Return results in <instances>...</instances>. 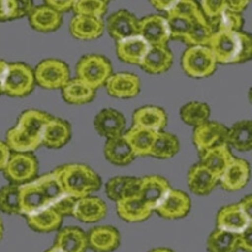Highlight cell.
<instances>
[{
	"instance_id": "680465c9",
	"label": "cell",
	"mask_w": 252,
	"mask_h": 252,
	"mask_svg": "<svg viewBox=\"0 0 252 252\" xmlns=\"http://www.w3.org/2000/svg\"><path fill=\"white\" fill-rule=\"evenodd\" d=\"M3 235H4V224H3V220H1V217H0V240L3 238Z\"/></svg>"
},
{
	"instance_id": "4316f807",
	"label": "cell",
	"mask_w": 252,
	"mask_h": 252,
	"mask_svg": "<svg viewBox=\"0 0 252 252\" xmlns=\"http://www.w3.org/2000/svg\"><path fill=\"white\" fill-rule=\"evenodd\" d=\"M29 26L39 33L56 32L62 26V14L47 5L34 6L28 15Z\"/></svg>"
},
{
	"instance_id": "cb8c5ba5",
	"label": "cell",
	"mask_w": 252,
	"mask_h": 252,
	"mask_svg": "<svg viewBox=\"0 0 252 252\" xmlns=\"http://www.w3.org/2000/svg\"><path fill=\"white\" fill-rule=\"evenodd\" d=\"M105 31V23L101 18L75 15L69 23L72 37L80 40H94L100 38Z\"/></svg>"
},
{
	"instance_id": "f35d334b",
	"label": "cell",
	"mask_w": 252,
	"mask_h": 252,
	"mask_svg": "<svg viewBox=\"0 0 252 252\" xmlns=\"http://www.w3.org/2000/svg\"><path fill=\"white\" fill-rule=\"evenodd\" d=\"M208 252H237V235L216 228L207 238Z\"/></svg>"
},
{
	"instance_id": "ac0fdd59",
	"label": "cell",
	"mask_w": 252,
	"mask_h": 252,
	"mask_svg": "<svg viewBox=\"0 0 252 252\" xmlns=\"http://www.w3.org/2000/svg\"><path fill=\"white\" fill-rule=\"evenodd\" d=\"M94 125L100 136L111 139L121 136L125 132L126 120L125 116L118 110L103 109L96 115Z\"/></svg>"
},
{
	"instance_id": "816d5d0a",
	"label": "cell",
	"mask_w": 252,
	"mask_h": 252,
	"mask_svg": "<svg viewBox=\"0 0 252 252\" xmlns=\"http://www.w3.org/2000/svg\"><path fill=\"white\" fill-rule=\"evenodd\" d=\"M149 1L157 10L168 13L177 4L178 0H149Z\"/></svg>"
},
{
	"instance_id": "484cf974",
	"label": "cell",
	"mask_w": 252,
	"mask_h": 252,
	"mask_svg": "<svg viewBox=\"0 0 252 252\" xmlns=\"http://www.w3.org/2000/svg\"><path fill=\"white\" fill-rule=\"evenodd\" d=\"M168 123L166 114L161 107L158 106H143L135 110L132 114V126L141 129L152 130L159 132L163 131Z\"/></svg>"
},
{
	"instance_id": "d590c367",
	"label": "cell",
	"mask_w": 252,
	"mask_h": 252,
	"mask_svg": "<svg viewBox=\"0 0 252 252\" xmlns=\"http://www.w3.org/2000/svg\"><path fill=\"white\" fill-rule=\"evenodd\" d=\"M96 90L90 87L89 85L73 78L62 87V97L69 105H85V103L91 102L94 98Z\"/></svg>"
},
{
	"instance_id": "94428289",
	"label": "cell",
	"mask_w": 252,
	"mask_h": 252,
	"mask_svg": "<svg viewBox=\"0 0 252 252\" xmlns=\"http://www.w3.org/2000/svg\"><path fill=\"white\" fill-rule=\"evenodd\" d=\"M102 1H105V3H110V1H112V0H102Z\"/></svg>"
},
{
	"instance_id": "9a60e30c",
	"label": "cell",
	"mask_w": 252,
	"mask_h": 252,
	"mask_svg": "<svg viewBox=\"0 0 252 252\" xmlns=\"http://www.w3.org/2000/svg\"><path fill=\"white\" fill-rule=\"evenodd\" d=\"M169 182L160 175H148L141 178L139 198L149 207L152 211H155L159 203L163 201L165 194L170 190Z\"/></svg>"
},
{
	"instance_id": "7402d4cb",
	"label": "cell",
	"mask_w": 252,
	"mask_h": 252,
	"mask_svg": "<svg viewBox=\"0 0 252 252\" xmlns=\"http://www.w3.org/2000/svg\"><path fill=\"white\" fill-rule=\"evenodd\" d=\"M149 43L141 35L136 34L116 42V55L119 60L127 64L139 66L145 53L149 49Z\"/></svg>"
},
{
	"instance_id": "d6a6232c",
	"label": "cell",
	"mask_w": 252,
	"mask_h": 252,
	"mask_svg": "<svg viewBox=\"0 0 252 252\" xmlns=\"http://www.w3.org/2000/svg\"><path fill=\"white\" fill-rule=\"evenodd\" d=\"M27 224L29 228H32L35 232L40 233H48L57 231L62 224L63 217L58 215L55 209H52L51 207L44 208L42 211L33 213V215L27 216Z\"/></svg>"
},
{
	"instance_id": "52a82bcc",
	"label": "cell",
	"mask_w": 252,
	"mask_h": 252,
	"mask_svg": "<svg viewBox=\"0 0 252 252\" xmlns=\"http://www.w3.org/2000/svg\"><path fill=\"white\" fill-rule=\"evenodd\" d=\"M3 172L10 184L22 186L28 183L37 178V158L33 153H12Z\"/></svg>"
},
{
	"instance_id": "ee69618b",
	"label": "cell",
	"mask_w": 252,
	"mask_h": 252,
	"mask_svg": "<svg viewBox=\"0 0 252 252\" xmlns=\"http://www.w3.org/2000/svg\"><path fill=\"white\" fill-rule=\"evenodd\" d=\"M212 24L213 29L218 31V29H223V31H232V32H240L244 27V17L241 13L232 12L226 9L222 14L218 17L217 20H215Z\"/></svg>"
},
{
	"instance_id": "5b68a950",
	"label": "cell",
	"mask_w": 252,
	"mask_h": 252,
	"mask_svg": "<svg viewBox=\"0 0 252 252\" xmlns=\"http://www.w3.org/2000/svg\"><path fill=\"white\" fill-rule=\"evenodd\" d=\"M182 68L189 77L206 78L215 73L217 61L207 46H190L182 56Z\"/></svg>"
},
{
	"instance_id": "7c38bea8",
	"label": "cell",
	"mask_w": 252,
	"mask_h": 252,
	"mask_svg": "<svg viewBox=\"0 0 252 252\" xmlns=\"http://www.w3.org/2000/svg\"><path fill=\"white\" fill-rule=\"evenodd\" d=\"M105 28L110 37L118 42L139 34V19L129 10L121 9L107 18Z\"/></svg>"
},
{
	"instance_id": "f907efd6",
	"label": "cell",
	"mask_w": 252,
	"mask_h": 252,
	"mask_svg": "<svg viewBox=\"0 0 252 252\" xmlns=\"http://www.w3.org/2000/svg\"><path fill=\"white\" fill-rule=\"evenodd\" d=\"M15 3H17L18 9V19L19 18L28 17L29 13L34 8L33 0H15Z\"/></svg>"
},
{
	"instance_id": "44dd1931",
	"label": "cell",
	"mask_w": 252,
	"mask_h": 252,
	"mask_svg": "<svg viewBox=\"0 0 252 252\" xmlns=\"http://www.w3.org/2000/svg\"><path fill=\"white\" fill-rule=\"evenodd\" d=\"M173 64V53L166 46H150L140 62V68L150 75H161Z\"/></svg>"
},
{
	"instance_id": "11a10c76",
	"label": "cell",
	"mask_w": 252,
	"mask_h": 252,
	"mask_svg": "<svg viewBox=\"0 0 252 252\" xmlns=\"http://www.w3.org/2000/svg\"><path fill=\"white\" fill-rule=\"evenodd\" d=\"M238 204H240L241 208L244 209V212L252 218V197L251 195H246L245 198H242V201L238 202Z\"/></svg>"
},
{
	"instance_id": "db71d44e",
	"label": "cell",
	"mask_w": 252,
	"mask_h": 252,
	"mask_svg": "<svg viewBox=\"0 0 252 252\" xmlns=\"http://www.w3.org/2000/svg\"><path fill=\"white\" fill-rule=\"evenodd\" d=\"M10 154H12V152L8 148V145L4 141H0V170H4L9 158H10Z\"/></svg>"
},
{
	"instance_id": "9f6ffc18",
	"label": "cell",
	"mask_w": 252,
	"mask_h": 252,
	"mask_svg": "<svg viewBox=\"0 0 252 252\" xmlns=\"http://www.w3.org/2000/svg\"><path fill=\"white\" fill-rule=\"evenodd\" d=\"M6 67H8V62L4 60H0V94H3V83L4 77H5Z\"/></svg>"
},
{
	"instance_id": "836d02e7",
	"label": "cell",
	"mask_w": 252,
	"mask_h": 252,
	"mask_svg": "<svg viewBox=\"0 0 252 252\" xmlns=\"http://www.w3.org/2000/svg\"><path fill=\"white\" fill-rule=\"evenodd\" d=\"M233 155L231 153V149L227 144L218 145L213 149L208 150L204 154L201 155V164H203L207 169H209L213 174L220 175L223 173L228 164L233 160Z\"/></svg>"
},
{
	"instance_id": "9c48e42d",
	"label": "cell",
	"mask_w": 252,
	"mask_h": 252,
	"mask_svg": "<svg viewBox=\"0 0 252 252\" xmlns=\"http://www.w3.org/2000/svg\"><path fill=\"white\" fill-rule=\"evenodd\" d=\"M193 144L201 157L216 146L227 144V127L217 121H206L194 127Z\"/></svg>"
},
{
	"instance_id": "681fc988",
	"label": "cell",
	"mask_w": 252,
	"mask_h": 252,
	"mask_svg": "<svg viewBox=\"0 0 252 252\" xmlns=\"http://www.w3.org/2000/svg\"><path fill=\"white\" fill-rule=\"evenodd\" d=\"M44 3H46L47 6L55 9L56 12L62 14V13L72 10V6H73L75 0H44Z\"/></svg>"
},
{
	"instance_id": "c3c4849f",
	"label": "cell",
	"mask_w": 252,
	"mask_h": 252,
	"mask_svg": "<svg viewBox=\"0 0 252 252\" xmlns=\"http://www.w3.org/2000/svg\"><path fill=\"white\" fill-rule=\"evenodd\" d=\"M238 250L245 252H252V224L247 227L245 231L237 235Z\"/></svg>"
},
{
	"instance_id": "2e32d148",
	"label": "cell",
	"mask_w": 252,
	"mask_h": 252,
	"mask_svg": "<svg viewBox=\"0 0 252 252\" xmlns=\"http://www.w3.org/2000/svg\"><path fill=\"white\" fill-rule=\"evenodd\" d=\"M107 94L115 98H132L136 97L140 92L141 81L134 73L120 72L110 76L105 83Z\"/></svg>"
},
{
	"instance_id": "f5cc1de1",
	"label": "cell",
	"mask_w": 252,
	"mask_h": 252,
	"mask_svg": "<svg viewBox=\"0 0 252 252\" xmlns=\"http://www.w3.org/2000/svg\"><path fill=\"white\" fill-rule=\"evenodd\" d=\"M249 3L250 0H226L227 9H228V10L241 13V14H242V12L247 8Z\"/></svg>"
},
{
	"instance_id": "8fae6325",
	"label": "cell",
	"mask_w": 252,
	"mask_h": 252,
	"mask_svg": "<svg viewBox=\"0 0 252 252\" xmlns=\"http://www.w3.org/2000/svg\"><path fill=\"white\" fill-rule=\"evenodd\" d=\"M252 224V218L244 212L240 204H228L218 211L216 226L218 229L238 235Z\"/></svg>"
},
{
	"instance_id": "8992f818",
	"label": "cell",
	"mask_w": 252,
	"mask_h": 252,
	"mask_svg": "<svg viewBox=\"0 0 252 252\" xmlns=\"http://www.w3.org/2000/svg\"><path fill=\"white\" fill-rule=\"evenodd\" d=\"M35 86L34 71L22 62L8 63L3 83V94L10 97H26Z\"/></svg>"
},
{
	"instance_id": "6f0895ef",
	"label": "cell",
	"mask_w": 252,
	"mask_h": 252,
	"mask_svg": "<svg viewBox=\"0 0 252 252\" xmlns=\"http://www.w3.org/2000/svg\"><path fill=\"white\" fill-rule=\"evenodd\" d=\"M149 252H174V251L170 249H166V247H158V249L152 250V251H149Z\"/></svg>"
},
{
	"instance_id": "5bb4252c",
	"label": "cell",
	"mask_w": 252,
	"mask_h": 252,
	"mask_svg": "<svg viewBox=\"0 0 252 252\" xmlns=\"http://www.w3.org/2000/svg\"><path fill=\"white\" fill-rule=\"evenodd\" d=\"M190 207L192 202L188 194L178 189L170 188L155 211L160 217L166 220H179L188 215Z\"/></svg>"
},
{
	"instance_id": "e0dca14e",
	"label": "cell",
	"mask_w": 252,
	"mask_h": 252,
	"mask_svg": "<svg viewBox=\"0 0 252 252\" xmlns=\"http://www.w3.org/2000/svg\"><path fill=\"white\" fill-rule=\"evenodd\" d=\"M19 204L20 215L24 217L49 207L48 199L35 179L19 186Z\"/></svg>"
},
{
	"instance_id": "e575fe53",
	"label": "cell",
	"mask_w": 252,
	"mask_h": 252,
	"mask_svg": "<svg viewBox=\"0 0 252 252\" xmlns=\"http://www.w3.org/2000/svg\"><path fill=\"white\" fill-rule=\"evenodd\" d=\"M227 145L238 152H250L252 149V123L250 120L237 121L232 127L227 129Z\"/></svg>"
},
{
	"instance_id": "8d00e7d4",
	"label": "cell",
	"mask_w": 252,
	"mask_h": 252,
	"mask_svg": "<svg viewBox=\"0 0 252 252\" xmlns=\"http://www.w3.org/2000/svg\"><path fill=\"white\" fill-rule=\"evenodd\" d=\"M215 33L212 24L203 15V13H198L193 20L192 27L189 29L188 34L183 39L186 44L190 46H207L209 38Z\"/></svg>"
},
{
	"instance_id": "83f0119b",
	"label": "cell",
	"mask_w": 252,
	"mask_h": 252,
	"mask_svg": "<svg viewBox=\"0 0 252 252\" xmlns=\"http://www.w3.org/2000/svg\"><path fill=\"white\" fill-rule=\"evenodd\" d=\"M141 178L136 177H115L106 183L107 197L115 203L125 198L139 197Z\"/></svg>"
},
{
	"instance_id": "f6af8a7d",
	"label": "cell",
	"mask_w": 252,
	"mask_h": 252,
	"mask_svg": "<svg viewBox=\"0 0 252 252\" xmlns=\"http://www.w3.org/2000/svg\"><path fill=\"white\" fill-rule=\"evenodd\" d=\"M201 10L204 17L213 23L227 9L226 0H201Z\"/></svg>"
},
{
	"instance_id": "f1b7e54d",
	"label": "cell",
	"mask_w": 252,
	"mask_h": 252,
	"mask_svg": "<svg viewBox=\"0 0 252 252\" xmlns=\"http://www.w3.org/2000/svg\"><path fill=\"white\" fill-rule=\"evenodd\" d=\"M53 246L63 252H86L87 235L78 227H64L57 232Z\"/></svg>"
},
{
	"instance_id": "ab89813d",
	"label": "cell",
	"mask_w": 252,
	"mask_h": 252,
	"mask_svg": "<svg viewBox=\"0 0 252 252\" xmlns=\"http://www.w3.org/2000/svg\"><path fill=\"white\" fill-rule=\"evenodd\" d=\"M179 114H181V119L184 124L197 127L201 124L208 121L211 109L206 102L193 101V102L186 103L181 109Z\"/></svg>"
},
{
	"instance_id": "7bdbcfd3",
	"label": "cell",
	"mask_w": 252,
	"mask_h": 252,
	"mask_svg": "<svg viewBox=\"0 0 252 252\" xmlns=\"http://www.w3.org/2000/svg\"><path fill=\"white\" fill-rule=\"evenodd\" d=\"M72 10L76 15L101 18L107 13V4L102 0H75Z\"/></svg>"
},
{
	"instance_id": "f546056e",
	"label": "cell",
	"mask_w": 252,
	"mask_h": 252,
	"mask_svg": "<svg viewBox=\"0 0 252 252\" xmlns=\"http://www.w3.org/2000/svg\"><path fill=\"white\" fill-rule=\"evenodd\" d=\"M116 211L119 217L129 223H138L146 220L153 212L139 197L125 198L116 202Z\"/></svg>"
},
{
	"instance_id": "91938a15",
	"label": "cell",
	"mask_w": 252,
	"mask_h": 252,
	"mask_svg": "<svg viewBox=\"0 0 252 252\" xmlns=\"http://www.w3.org/2000/svg\"><path fill=\"white\" fill-rule=\"evenodd\" d=\"M44 252H63V251H62V250L57 249V247L52 246L51 249H48V250H47V251H44Z\"/></svg>"
},
{
	"instance_id": "1f68e13d",
	"label": "cell",
	"mask_w": 252,
	"mask_h": 252,
	"mask_svg": "<svg viewBox=\"0 0 252 252\" xmlns=\"http://www.w3.org/2000/svg\"><path fill=\"white\" fill-rule=\"evenodd\" d=\"M158 132L131 126V129L124 132V138L131 148L135 157H149Z\"/></svg>"
},
{
	"instance_id": "60d3db41",
	"label": "cell",
	"mask_w": 252,
	"mask_h": 252,
	"mask_svg": "<svg viewBox=\"0 0 252 252\" xmlns=\"http://www.w3.org/2000/svg\"><path fill=\"white\" fill-rule=\"evenodd\" d=\"M0 211L6 215H20L19 186L6 184L0 188Z\"/></svg>"
},
{
	"instance_id": "30bf717a",
	"label": "cell",
	"mask_w": 252,
	"mask_h": 252,
	"mask_svg": "<svg viewBox=\"0 0 252 252\" xmlns=\"http://www.w3.org/2000/svg\"><path fill=\"white\" fill-rule=\"evenodd\" d=\"M139 35H141L149 46H166L170 40V33L165 17L152 14L139 19Z\"/></svg>"
},
{
	"instance_id": "7dc6e473",
	"label": "cell",
	"mask_w": 252,
	"mask_h": 252,
	"mask_svg": "<svg viewBox=\"0 0 252 252\" xmlns=\"http://www.w3.org/2000/svg\"><path fill=\"white\" fill-rule=\"evenodd\" d=\"M18 19V9L15 0H0V22Z\"/></svg>"
},
{
	"instance_id": "bcb514c9",
	"label": "cell",
	"mask_w": 252,
	"mask_h": 252,
	"mask_svg": "<svg viewBox=\"0 0 252 252\" xmlns=\"http://www.w3.org/2000/svg\"><path fill=\"white\" fill-rule=\"evenodd\" d=\"M76 199L71 195L63 193L60 198H57L53 203L51 204V208L55 209L58 215L63 216H72L73 208H75Z\"/></svg>"
},
{
	"instance_id": "277c9868",
	"label": "cell",
	"mask_w": 252,
	"mask_h": 252,
	"mask_svg": "<svg viewBox=\"0 0 252 252\" xmlns=\"http://www.w3.org/2000/svg\"><path fill=\"white\" fill-rule=\"evenodd\" d=\"M76 75L78 80L97 90L105 86V83L112 75L111 62L101 55H86L80 58L76 66Z\"/></svg>"
},
{
	"instance_id": "ffe728a7",
	"label": "cell",
	"mask_w": 252,
	"mask_h": 252,
	"mask_svg": "<svg viewBox=\"0 0 252 252\" xmlns=\"http://www.w3.org/2000/svg\"><path fill=\"white\" fill-rule=\"evenodd\" d=\"M106 203L101 198L87 195V197L76 199L72 216L83 223H96L106 217Z\"/></svg>"
},
{
	"instance_id": "4dcf8cb0",
	"label": "cell",
	"mask_w": 252,
	"mask_h": 252,
	"mask_svg": "<svg viewBox=\"0 0 252 252\" xmlns=\"http://www.w3.org/2000/svg\"><path fill=\"white\" fill-rule=\"evenodd\" d=\"M103 154L109 163L119 166L127 165L136 158L124 135L107 139L103 148Z\"/></svg>"
},
{
	"instance_id": "3957f363",
	"label": "cell",
	"mask_w": 252,
	"mask_h": 252,
	"mask_svg": "<svg viewBox=\"0 0 252 252\" xmlns=\"http://www.w3.org/2000/svg\"><path fill=\"white\" fill-rule=\"evenodd\" d=\"M63 192L75 199L91 195L101 188V178L85 164H66L56 169Z\"/></svg>"
},
{
	"instance_id": "7a4b0ae2",
	"label": "cell",
	"mask_w": 252,
	"mask_h": 252,
	"mask_svg": "<svg viewBox=\"0 0 252 252\" xmlns=\"http://www.w3.org/2000/svg\"><path fill=\"white\" fill-rule=\"evenodd\" d=\"M216 61L222 64L245 63L252 57V39L245 32L218 29L207 43Z\"/></svg>"
},
{
	"instance_id": "b9f144b4",
	"label": "cell",
	"mask_w": 252,
	"mask_h": 252,
	"mask_svg": "<svg viewBox=\"0 0 252 252\" xmlns=\"http://www.w3.org/2000/svg\"><path fill=\"white\" fill-rule=\"evenodd\" d=\"M194 18L186 17V15H181V14H175V13H172V12L166 13L165 19H166V23H168V28H169L170 39L183 40L184 38H186V35L188 34V32L189 29H190V27H192Z\"/></svg>"
},
{
	"instance_id": "d4e9b609",
	"label": "cell",
	"mask_w": 252,
	"mask_h": 252,
	"mask_svg": "<svg viewBox=\"0 0 252 252\" xmlns=\"http://www.w3.org/2000/svg\"><path fill=\"white\" fill-rule=\"evenodd\" d=\"M187 181L193 194L208 195L217 187L218 177L207 169L203 164L198 163L189 169Z\"/></svg>"
},
{
	"instance_id": "ba28073f",
	"label": "cell",
	"mask_w": 252,
	"mask_h": 252,
	"mask_svg": "<svg viewBox=\"0 0 252 252\" xmlns=\"http://www.w3.org/2000/svg\"><path fill=\"white\" fill-rule=\"evenodd\" d=\"M35 83L46 90H62L71 80V72L63 61L48 58L38 63L34 69Z\"/></svg>"
},
{
	"instance_id": "6da1fadb",
	"label": "cell",
	"mask_w": 252,
	"mask_h": 252,
	"mask_svg": "<svg viewBox=\"0 0 252 252\" xmlns=\"http://www.w3.org/2000/svg\"><path fill=\"white\" fill-rule=\"evenodd\" d=\"M52 116L39 110H26L17 125L6 132L5 144L12 153H33L42 145V132Z\"/></svg>"
},
{
	"instance_id": "4fadbf2b",
	"label": "cell",
	"mask_w": 252,
	"mask_h": 252,
	"mask_svg": "<svg viewBox=\"0 0 252 252\" xmlns=\"http://www.w3.org/2000/svg\"><path fill=\"white\" fill-rule=\"evenodd\" d=\"M250 181V164L245 159L233 158L218 178V184L226 192H238Z\"/></svg>"
},
{
	"instance_id": "603a6c76",
	"label": "cell",
	"mask_w": 252,
	"mask_h": 252,
	"mask_svg": "<svg viewBox=\"0 0 252 252\" xmlns=\"http://www.w3.org/2000/svg\"><path fill=\"white\" fill-rule=\"evenodd\" d=\"M72 138V129L67 121L58 118H51L42 132V145L49 149H60Z\"/></svg>"
},
{
	"instance_id": "d6986e66",
	"label": "cell",
	"mask_w": 252,
	"mask_h": 252,
	"mask_svg": "<svg viewBox=\"0 0 252 252\" xmlns=\"http://www.w3.org/2000/svg\"><path fill=\"white\" fill-rule=\"evenodd\" d=\"M86 235L87 245L94 252H112L120 246V232L112 226H96Z\"/></svg>"
},
{
	"instance_id": "74e56055",
	"label": "cell",
	"mask_w": 252,
	"mask_h": 252,
	"mask_svg": "<svg viewBox=\"0 0 252 252\" xmlns=\"http://www.w3.org/2000/svg\"><path fill=\"white\" fill-rule=\"evenodd\" d=\"M179 152V140L174 134L159 131L155 136L149 157L157 159H170Z\"/></svg>"
}]
</instances>
